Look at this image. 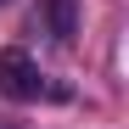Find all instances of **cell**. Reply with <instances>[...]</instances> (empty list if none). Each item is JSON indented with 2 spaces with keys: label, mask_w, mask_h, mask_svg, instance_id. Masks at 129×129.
Masks as SVG:
<instances>
[{
  "label": "cell",
  "mask_w": 129,
  "mask_h": 129,
  "mask_svg": "<svg viewBox=\"0 0 129 129\" xmlns=\"http://www.w3.org/2000/svg\"><path fill=\"white\" fill-rule=\"evenodd\" d=\"M0 6H11V0H0Z\"/></svg>",
  "instance_id": "3957f363"
},
{
  "label": "cell",
  "mask_w": 129,
  "mask_h": 129,
  "mask_svg": "<svg viewBox=\"0 0 129 129\" xmlns=\"http://www.w3.org/2000/svg\"><path fill=\"white\" fill-rule=\"evenodd\" d=\"M34 23H45L56 45H73V34H79V6H73V0H45V6L34 11Z\"/></svg>",
  "instance_id": "7a4b0ae2"
},
{
  "label": "cell",
  "mask_w": 129,
  "mask_h": 129,
  "mask_svg": "<svg viewBox=\"0 0 129 129\" xmlns=\"http://www.w3.org/2000/svg\"><path fill=\"white\" fill-rule=\"evenodd\" d=\"M39 90H45V73H39V62L28 51H0V95L11 101H39Z\"/></svg>",
  "instance_id": "6da1fadb"
}]
</instances>
